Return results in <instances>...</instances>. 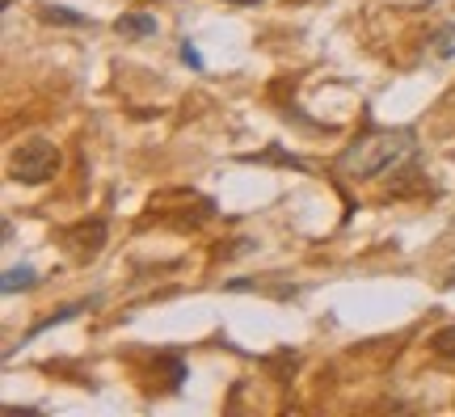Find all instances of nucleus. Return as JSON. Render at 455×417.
Returning a JSON list of instances; mask_svg holds the SVG:
<instances>
[{"label": "nucleus", "instance_id": "f257e3e1", "mask_svg": "<svg viewBox=\"0 0 455 417\" xmlns=\"http://www.w3.org/2000/svg\"><path fill=\"white\" fill-rule=\"evenodd\" d=\"M413 131L409 127H371L367 135H358L355 144L341 152V173L350 177H379V173H392V169H401V164L413 156Z\"/></svg>", "mask_w": 455, "mask_h": 417}, {"label": "nucleus", "instance_id": "f03ea898", "mask_svg": "<svg viewBox=\"0 0 455 417\" xmlns=\"http://www.w3.org/2000/svg\"><path fill=\"white\" fill-rule=\"evenodd\" d=\"M55 169H60V148L51 144V140H43V135L21 140L13 148V156H9V173L17 181H26V186H43Z\"/></svg>", "mask_w": 455, "mask_h": 417}, {"label": "nucleus", "instance_id": "7ed1b4c3", "mask_svg": "<svg viewBox=\"0 0 455 417\" xmlns=\"http://www.w3.org/2000/svg\"><path fill=\"white\" fill-rule=\"evenodd\" d=\"M64 241H68V249L76 253V261H89V257H98L101 245H106V220H84V224L68 228Z\"/></svg>", "mask_w": 455, "mask_h": 417}, {"label": "nucleus", "instance_id": "20e7f679", "mask_svg": "<svg viewBox=\"0 0 455 417\" xmlns=\"http://www.w3.org/2000/svg\"><path fill=\"white\" fill-rule=\"evenodd\" d=\"M89 308H98V300H76V304H68V308H55V312H51L47 321H38V325L30 329V333H26V341H30V337H38V333H47V329H55V325L72 321L76 312H89Z\"/></svg>", "mask_w": 455, "mask_h": 417}, {"label": "nucleus", "instance_id": "39448f33", "mask_svg": "<svg viewBox=\"0 0 455 417\" xmlns=\"http://www.w3.org/2000/svg\"><path fill=\"white\" fill-rule=\"evenodd\" d=\"M114 30L127 34V38H148V34H156V17L152 13H123L114 21Z\"/></svg>", "mask_w": 455, "mask_h": 417}, {"label": "nucleus", "instance_id": "423d86ee", "mask_svg": "<svg viewBox=\"0 0 455 417\" xmlns=\"http://www.w3.org/2000/svg\"><path fill=\"white\" fill-rule=\"evenodd\" d=\"M38 283V270L34 266H13V270H4V283H0V291L4 295H17V291H26Z\"/></svg>", "mask_w": 455, "mask_h": 417}, {"label": "nucleus", "instance_id": "0eeeda50", "mask_svg": "<svg viewBox=\"0 0 455 417\" xmlns=\"http://www.w3.org/2000/svg\"><path fill=\"white\" fill-rule=\"evenodd\" d=\"M43 21H51V26H93L84 13L64 9V4H43Z\"/></svg>", "mask_w": 455, "mask_h": 417}, {"label": "nucleus", "instance_id": "6e6552de", "mask_svg": "<svg viewBox=\"0 0 455 417\" xmlns=\"http://www.w3.org/2000/svg\"><path fill=\"white\" fill-rule=\"evenodd\" d=\"M430 350L439 358H447V363H455V325H443L439 333L430 337Z\"/></svg>", "mask_w": 455, "mask_h": 417}, {"label": "nucleus", "instance_id": "1a4fd4ad", "mask_svg": "<svg viewBox=\"0 0 455 417\" xmlns=\"http://www.w3.org/2000/svg\"><path fill=\"white\" fill-rule=\"evenodd\" d=\"M241 161H275V164H291V169H304V161H299V156H291V152H258V156H241Z\"/></svg>", "mask_w": 455, "mask_h": 417}, {"label": "nucleus", "instance_id": "9d476101", "mask_svg": "<svg viewBox=\"0 0 455 417\" xmlns=\"http://www.w3.org/2000/svg\"><path fill=\"white\" fill-rule=\"evenodd\" d=\"M435 51H439L443 60L451 55V51H455V26H443V30H439V38H435Z\"/></svg>", "mask_w": 455, "mask_h": 417}, {"label": "nucleus", "instance_id": "9b49d317", "mask_svg": "<svg viewBox=\"0 0 455 417\" xmlns=\"http://www.w3.org/2000/svg\"><path fill=\"white\" fill-rule=\"evenodd\" d=\"M181 64L195 68V72H203V55L195 51V43H181Z\"/></svg>", "mask_w": 455, "mask_h": 417}, {"label": "nucleus", "instance_id": "f8f14e48", "mask_svg": "<svg viewBox=\"0 0 455 417\" xmlns=\"http://www.w3.org/2000/svg\"><path fill=\"white\" fill-rule=\"evenodd\" d=\"M443 287H455V270H447V278H443Z\"/></svg>", "mask_w": 455, "mask_h": 417}, {"label": "nucleus", "instance_id": "ddd939ff", "mask_svg": "<svg viewBox=\"0 0 455 417\" xmlns=\"http://www.w3.org/2000/svg\"><path fill=\"white\" fill-rule=\"evenodd\" d=\"M228 4H258V0H228Z\"/></svg>", "mask_w": 455, "mask_h": 417}]
</instances>
